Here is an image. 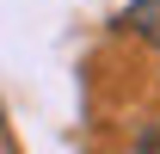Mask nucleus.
Listing matches in <instances>:
<instances>
[{
    "instance_id": "f257e3e1",
    "label": "nucleus",
    "mask_w": 160,
    "mask_h": 154,
    "mask_svg": "<svg viewBox=\"0 0 160 154\" xmlns=\"http://www.w3.org/2000/svg\"><path fill=\"white\" fill-rule=\"evenodd\" d=\"M123 31H136L142 43H154V49H160V0H136V6L123 13Z\"/></svg>"
}]
</instances>
